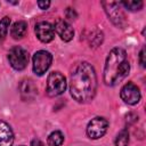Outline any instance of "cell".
<instances>
[{
  "label": "cell",
  "mask_w": 146,
  "mask_h": 146,
  "mask_svg": "<svg viewBox=\"0 0 146 146\" xmlns=\"http://www.w3.org/2000/svg\"><path fill=\"white\" fill-rule=\"evenodd\" d=\"M21 146H24V145H21Z\"/></svg>",
  "instance_id": "603a6c76"
},
{
  "label": "cell",
  "mask_w": 146,
  "mask_h": 146,
  "mask_svg": "<svg viewBox=\"0 0 146 146\" xmlns=\"http://www.w3.org/2000/svg\"><path fill=\"white\" fill-rule=\"evenodd\" d=\"M139 62H140V65L145 67V48H141L139 52Z\"/></svg>",
  "instance_id": "ffe728a7"
},
{
  "label": "cell",
  "mask_w": 146,
  "mask_h": 146,
  "mask_svg": "<svg viewBox=\"0 0 146 146\" xmlns=\"http://www.w3.org/2000/svg\"><path fill=\"white\" fill-rule=\"evenodd\" d=\"M65 14H66V17L67 18H70V19H74V18H76V13L74 11V9H72V8H67L66 9V11H65Z\"/></svg>",
  "instance_id": "ac0fdd59"
},
{
  "label": "cell",
  "mask_w": 146,
  "mask_h": 146,
  "mask_svg": "<svg viewBox=\"0 0 146 146\" xmlns=\"http://www.w3.org/2000/svg\"><path fill=\"white\" fill-rule=\"evenodd\" d=\"M51 62H52V56L49 51H46V50L36 51L32 58L34 73L36 75H43L50 67Z\"/></svg>",
  "instance_id": "8992f818"
},
{
  "label": "cell",
  "mask_w": 146,
  "mask_h": 146,
  "mask_svg": "<svg viewBox=\"0 0 146 146\" xmlns=\"http://www.w3.org/2000/svg\"><path fill=\"white\" fill-rule=\"evenodd\" d=\"M10 25V18L9 17H3L0 19V41L5 39V36L8 33V29Z\"/></svg>",
  "instance_id": "2e32d148"
},
{
  "label": "cell",
  "mask_w": 146,
  "mask_h": 146,
  "mask_svg": "<svg viewBox=\"0 0 146 146\" xmlns=\"http://www.w3.org/2000/svg\"><path fill=\"white\" fill-rule=\"evenodd\" d=\"M63 141H64V135L58 130L52 131L48 136V139H47L48 146H60Z\"/></svg>",
  "instance_id": "5bb4252c"
},
{
  "label": "cell",
  "mask_w": 146,
  "mask_h": 146,
  "mask_svg": "<svg viewBox=\"0 0 146 146\" xmlns=\"http://www.w3.org/2000/svg\"><path fill=\"white\" fill-rule=\"evenodd\" d=\"M8 60L10 66L16 71H22L29 63V52L24 48L16 46L8 52Z\"/></svg>",
  "instance_id": "277c9868"
},
{
  "label": "cell",
  "mask_w": 146,
  "mask_h": 146,
  "mask_svg": "<svg viewBox=\"0 0 146 146\" xmlns=\"http://www.w3.org/2000/svg\"><path fill=\"white\" fill-rule=\"evenodd\" d=\"M35 34L41 42L48 43L55 38V29L49 22L42 21L35 25Z\"/></svg>",
  "instance_id": "9c48e42d"
},
{
  "label": "cell",
  "mask_w": 146,
  "mask_h": 146,
  "mask_svg": "<svg viewBox=\"0 0 146 146\" xmlns=\"http://www.w3.org/2000/svg\"><path fill=\"white\" fill-rule=\"evenodd\" d=\"M27 31V24L24 21H18L16 23H14V25L10 29V35L13 36V39L18 40L22 39Z\"/></svg>",
  "instance_id": "4fadbf2b"
},
{
  "label": "cell",
  "mask_w": 146,
  "mask_h": 146,
  "mask_svg": "<svg viewBox=\"0 0 146 146\" xmlns=\"http://www.w3.org/2000/svg\"><path fill=\"white\" fill-rule=\"evenodd\" d=\"M55 31L57 32V34L60 36L62 40L68 42L73 39L74 36V31L72 29V26L64 19L62 18H58L56 22H55V26H54Z\"/></svg>",
  "instance_id": "30bf717a"
},
{
  "label": "cell",
  "mask_w": 146,
  "mask_h": 146,
  "mask_svg": "<svg viewBox=\"0 0 146 146\" xmlns=\"http://www.w3.org/2000/svg\"><path fill=\"white\" fill-rule=\"evenodd\" d=\"M120 96H121L122 100L129 105H135V104L139 103L140 97H141L139 88L132 82H128L122 87Z\"/></svg>",
  "instance_id": "ba28073f"
},
{
  "label": "cell",
  "mask_w": 146,
  "mask_h": 146,
  "mask_svg": "<svg viewBox=\"0 0 146 146\" xmlns=\"http://www.w3.org/2000/svg\"><path fill=\"white\" fill-rule=\"evenodd\" d=\"M102 6L104 7L108 18L112 21V23L119 27H123L125 24V16L121 9V3L114 2V1H103Z\"/></svg>",
  "instance_id": "5b68a950"
},
{
  "label": "cell",
  "mask_w": 146,
  "mask_h": 146,
  "mask_svg": "<svg viewBox=\"0 0 146 146\" xmlns=\"http://www.w3.org/2000/svg\"><path fill=\"white\" fill-rule=\"evenodd\" d=\"M19 94L24 100L33 99L38 94L36 86L31 79H25L19 83Z\"/></svg>",
  "instance_id": "8fae6325"
},
{
  "label": "cell",
  "mask_w": 146,
  "mask_h": 146,
  "mask_svg": "<svg viewBox=\"0 0 146 146\" xmlns=\"http://www.w3.org/2000/svg\"><path fill=\"white\" fill-rule=\"evenodd\" d=\"M120 3H121V6H124L127 9H129L131 11L140 10L143 8V6H144L143 1H139V0L138 1H122Z\"/></svg>",
  "instance_id": "e0dca14e"
},
{
  "label": "cell",
  "mask_w": 146,
  "mask_h": 146,
  "mask_svg": "<svg viewBox=\"0 0 146 146\" xmlns=\"http://www.w3.org/2000/svg\"><path fill=\"white\" fill-rule=\"evenodd\" d=\"M97 89V76L95 68L88 62L79 63L71 74L70 92L79 103L90 102Z\"/></svg>",
  "instance_id": "6da1fadb"
},
{
  "label": "cell",
  "mask_w": 146,
  "mask_h": 146,
  "mask_svg": "<svg viewBox=\"0 0 146 146\" xmlns=\"http://www.w3.org/2000/svg\"><path fill=\"white\" fill-rule=\"evenodd\" d=\"M129 143V132L128 129H122L115 138V146H128Z\"/></svg>",
  "instance_id": "9a60e30c"
},
{
  "label": "cell",
  "mask_w": 146,
  "mask_h": 146,
  "mask_svg": "<svg viewBox=\"0 0 146 146\" xmlns=\"http://www.w3.org/2000/svg\"><path fill=\"white\" fill-rule=\"evenodd\" d=\"M31 146H44V145H43V143H42L41 140H39V139H33L32 143H31Z\"/></svg>",
  "instance_id": "44dd1931"
},
{
  "label": "cell",
  "mask_w": 146,
  "mask_h": 146,
  "mask_svg": "<svg viewBox=\"0 0 146 146\" xmlns=\"http://www.w3.org/2000/svg\"><path fill=\"white\" fill-rule=\"evenodd\" d=\"M108 128V121L102 116L94 117L87 125V135L91 139H98L103 137Z\"/></svg>",
  "instance_id": "52a82bcc"
},
{
  "label": "cell",
  "mask_w": 146,
  "mask_h": 146,
  "mask_svg": "<svg viewBox=\"0 0 146 146\" xmlns=\"http://www.w3.org/2000/svg\"><path fill=\"white\" fill-rule=\"evenodd\" d=\"M130 71L127 52L122 48H113L106 58L104 67V82L106 86H115L123 80Z\"/></svg>",
  "instance_id": "7a4b0ae2"
},
{
  "label": "cell",
  "mask_w": 146,
  "mask_h": 146,
  "mask_svg": "<svg viewBox=\"0 0 146 146\" xmlns=\"http://www.w3.org/2000/svg\"><path fill=\"white\" fill-rule=\"evenodd\" d=\"M38 6H39L40 9L46 10V9L49 8V6H50V1H38Z\"/></svg>",
  "instance_id": "d6986e66"
},
{
  "label": "cell",
  "mask_w": 146,
  "mask_h": 146,
  "mask_svg": "<svg viewBox=\"0 0 146 146\" xmlns=\"http://www.w3.org/2000/svg\"><path fill=\"white\" fill-rule=\"evenodd\" d=\"M14 133L10 125L0 120V146H13Z\"/></svg>",
  "instance_id": "7c38bea8"
},
{
  "label": "cell",
  "mask_w": 146,
  "mask_h": 146,
  "mask_svg": "<svg viewBox=\"0 0 146 146\" xmlns=\"http://www.w3.org/2000/svg\"><path fill=\"white\" fill-rule=\"evenodd\" d=\"M9 3H13V5H17L18 3V1H8Z\"/></svg>",
  "instance_id": "7402d4cb"
},
{
  "label": "cell",
  "mask_w": 146,
  "mask_h": 146,
  "mask_svg": "<svg viewBox=\"0 0 146 146\" xmlns=\"http://www.w3.org/2000/svg\"><path fill=\"white\" fill-rule=\"evenodd\" d=\"M66 89V79L60 72H51L47 79V94L50 97L62 95Z\"/></svg>",
  "instance_id": "3957f363"
}]
</instances>
